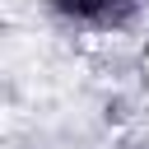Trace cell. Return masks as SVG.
I'll return each mask as SVG.
<instances>
[{
	"label": "cell",
	"instance_id": "6da1fadb",
	"mask_svg": "<svg viewBox=\"0 0 149 149\" xmlns=\"http://www.w3.org/2000/svg\"><path fill=\"white\" fill-rule=\"evenodd\" d=\"M144 70H149V56H144Z\"/></svg>",
	"mask_w": 149,
	"mask_h": 149
}]
</instances>
